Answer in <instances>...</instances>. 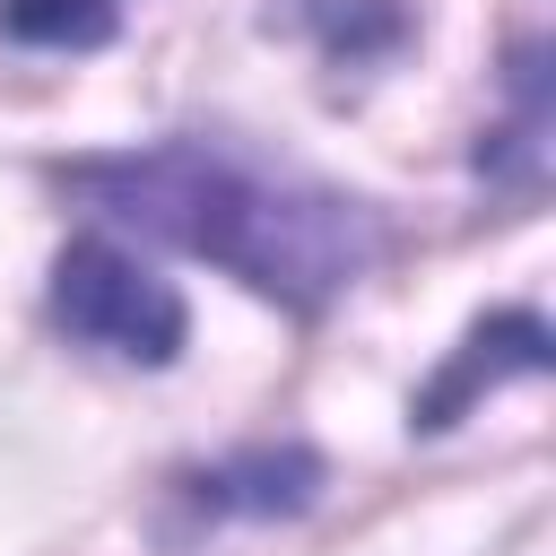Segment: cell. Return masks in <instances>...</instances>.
I'll return each mask as SVG.
<instances>
[{"label": "cell", "instance_id": "obj_4", "mask_svg": "<svg viewBox=\"0 0 556 556\" xmlns=\"http://www.w3.org/2000/svg\"><path fill=\"white\" fill-rule=\"evenodd\" d=\"M313 486H321V460L313 452H243V460H217V469H200L182 495H191V513H208V521H226V513H304L313 504Z\"/></svg>", "mask_w": 556, "mask_h": 556}, {"label": "cell", "instance_id": "obj_3", "mask_svg": "<svg viewBox=\"0 0 556 556\" xmlns=\"http://www.w3.org/2000/svg\"><path fill=\"white\" fill-rule=\"evenodd\" d=\"M504 374H547V321H539V313L478 321V330H469V348L426 382V400L408 408V426H426V434H434V426H452V417H460L478 391H495Z\"/></svg>", "mask_w": 556, "mask_h": 556}, {"label": "cell", "instance_id": "obj_1", "mask_svg": "<svg viewBox=\"0 0 556 556\" xmlns=\"http://www.w3.org/2000/svg\"><path fill=\"white\" fill-rule=\"evenodd\" d=\"M61 182L96 200L104 217L235 269L252 295H278L287 313H321L382 252L365 200L304 174H269L217 139H156L130 156H87V165H61Z\"/></svg>", "mask_w": 556, "mask_h": 556}, {"label": "cell", "instance_id": "obj_5", "mask_svg": "<svg viewBox=\"0 0 556 556\" xmlns=\"http://www.w3.org/2000/svg\"><path fill=\"white\" fill-rule=\"evenodd\" d=\"M122 0H0V35L35 52H96L113 43Z\"/></svg>", "mask_w": 556, "mask_h": 556}, {"label": "cell", "instance_id": "obj_2", "mask_svg": "<svg viewBox=\"0 0 556 556\" xmlns=\"http://www.w3.org/2000/svg\"><path fill=\"white\" fill-rule=\"evenodd\" d=\"M52 321L122 365H174L191 339V313L174 295V278H156L139 252L87 235L52 261Z\"/></svg>", "mask_w": 556, "mask_h": 556}]
</instances>
